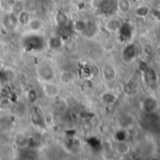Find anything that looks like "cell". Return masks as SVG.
<instances>
[{
  "label": "cell",
  "mask_w": 160,
  "mask_h": 160,
  "mask_svg": "<svg viewBox=\"0 0 160 160\" xmlns=\"http://www.w3.org/2000/svg\"><path fill=\"white\" fill-rule=\"evenodd\" d=\"M99 8L103 13L111 15L118 9V0H101Z\"/></svg>",
  "instance_id": "cell-1"
},
{
  "label": "cell",
  "mask_w": 160,
  "mask_h": 160,
  "mask_svg": "<svg viewBox=\"0 0 160 160\" xmlns=\"http://www.w3.org/2000/svg\"><path fill=\"white\" fill-rule=\"evenodd\" d=\"M137 56V48L134 44L129 43L127 44L126 47L123 50L122 52V57L123 60L126 62H131L135 57Z\"/></svg>",
  "instance_id": "cell-2"
},
{
  "label": "cell",
  "mask_w": 160,
  "mask_h": 160,
  "mask_svg": "<svg viewBox=\"0 0 160 160\" xmlns=\"http://www.w3.org/2000/svg\"><path fill=\"white\" fill-rule=\"evenodd\" d=\"M120 35V38L122 41L128 42L132 38V26L128 22H122V25L118 31Z\"/></svg>",
  "instance_id": "cell-3"
},
{
  "label": "cell",
  "mask_w": 160,
  "mask_h": 160,
  "mask_svg": "<svg viewBox=\"0 0 160 160\" xmlns=\"http://www.w3.org/2000/svg\"><path fill=\"white\" fill-rule=\"evenodd\" d=\"M157 107H158V101L153 98H147L142 102V109L147 113H151L155 112Z\"/></svg>",
  "instance_id": "cell-4"
},
{
  "label": "cell",
  "mask_w": 160,
  "mask_h": 160,
  "mask_svg": "<svg viewBox=\"0 0 160 160\" xmlns=\"http://www.w3.org/2000/svg\"><path fill=\"white\" fill-rule=\"evenodd\" d=\"M102 74H103V77L106 81L111 82V81L114 80V78L116 76V70H115L113 66L106 65L102 69Z\"/></svg>",
  "instance_id": "cell-5"
},
{
  "label": "cell",
  "mask_w": 160,
  "mask_h": 160,
  "mask_svg": "<svg viewBox=\"0 0 160 160\" xmlns=\"http://www.w3.org/2000/svg\"><path fill=\"white\" fill-rule=\"evenodd\" d=\"M39 75L46 81H50L53 77V71L48 65H42L38 68Z\"/></svg>",
  "instance_id": "cell-6"
},
{
  "label": "cell",
  "mask_w": 160,
  "mask_h": 160,
  "mask_svg": "<svg viewBox=\"0 0 160 160\" xmlns=\"http://www.w3.org/2000/svg\"><path fill=\"white\" fill-rule=\"evenodd\" d=\"M17 21H18V19H17V17H16V15L14 13L8 14L4 18V23L8 29H14L16 27Z\"/></svg>",
  "instance_id": "cell-7"
},
{
  "label": "cell",
  "mask_w": 160,
  "mask_h": 160,
  "mask_svg": "<svg viewBox=\"0 0 160 160\" xmlns=\"http://www.w3.org/2000/svg\"><path fill=\"white\" fill-rule=\"evenodd\" d=\"M122 25V22L117 20V19H112L110 20L107 23H106V28L107 30H109L110 32L112 33H118L120 27Z\"/></svg>",
  "instance_id": "cell-8"
},
{
  "label": "cell",
  "mask_w": 160,
  "mask_h": 160,
  "mask_svg": "<svg viewBox=\"0 0 160 160\" xmlns=\"http://www.w3.org/2000/svg\"><path fill=\"white\" fill-rule=\"evenodd\" d=\"M128 137V132L124 128H122L121 129L116 131L114 134V139L116 142H126Z\"/></svg>",
  "instance_id": "cell-9"
},
{
  "label": "cell",
  "mask_w": 160,
  "mask_h": 160,
  "mask_svg": "<svg viewBox=\"0 0 160 160\" xmlns=\"http://www.w3.org/2000/svg\"><path fill=\"white\" fill-rule=\"evenodd\" d=\"M115 150L117 151L118 154L125 155V154H127L128 152L129 147H128V143L126 142H116Z\"/></svg>",
  "instance_id": "cell-10"
},
{
  "label": "cell",
  "mask_w": 160,
  "mask_h": 160,
  "mask_svg": "<svg viewBox=\"0 0 160 160\" xmlns=\"http://www.w3.org/2000/svg\"><path fill=\"white\" fill-rule=\"evenodd\" d=\"M44 92L49 97H54L58 93V88L54 84H46L44 86Z\"/></svg>",
  "instance_id": "cell-11"
},
{
  "label": "cell",
  "mask_w": 160,
  "mask_h": 160,
  "mask_svg": "<svg viewBox=\"0 0 160 160\" xmlns=\"http://www.w3.org/2000/svg\"><path fill=\"white\" fill-rule=\"evenodd\" d=\"M96 32H97V27L94 23H92V22L86 23V27L83 31L85 36H87L88 38H91L96 34Z\"/></svg>",
  "instance_id": "cell-12"
},
{
  "label": "cell",
  "mask_w": 160,
  "mask_h": 160,
  "mask_svg": "<svg viewBox=\"0 0 160 160\" xmlns=\"http://www.w3.org/2000/svg\"><path fill=\"white\" fill-rule=\"evenodd\" d=\"M39 44H41V41L38 38H30L26 40L25 45L28 46L30 49L32 48H38Z\"/></svg>",
  "instance_id": "cell-13"
},
{
  "label": "cell",
  "mask_w": 160,
  "mask_h": 160,
  "mask_svg": "<svg viewBox=\"0 0 160 160\" xmlns=\"http://www.w3.org/2000/svg\"><path fill=\"white\" fill-rule=\"evenodd\" d=\"M130 2L129 0H119L118 1V9L122 12H128L130 9Z\"/></svg>",
  "instance_id": "cell-14"
},
{
  "label": "cell",
  "mask_w": 160,
  "mask_h": 160,
  "mask_svg": "<svg viewBox=\"0 0 160 160\" xmlns=\"http://www.w3.org/2000/svg\"><path fill=\"white\" fill-rule=\"evenodd\" d=\"M149 12H150V9L146 6H141L137 8L135 10V14L139 17H145L149 14Z\"/></svg>",
  "instance_id": "cell-15"
},
{
  "label": "cell",
  "mask_w": 160,
  "mask_h": 160,
  "mask_svg": "<svg viewBox=\"0 0 160 160\" xmlns=\"http://www.w3.org/2000/svg\"><path fill=\"white\" fill-rule=\"evenodd\" d=\"M73 80V75L70 72L65 71L60 75V81L63 83H69Z\"/></svg>",
  "instance_id": "cell-16"
},
{
  "label": "cell",
  "mask_w": 160,
  "mask_h": 160,
  "mask_svg": "<svg viewBox=\"0 0 160 160\" xmlns=\"http://www.w3.org/2000/svg\"><path fill=\"white\" fill-rule=\"evenodd\" d=\"M145 79L147 80L148 82H154L157 79V75H156L155 70H153L151 68L146 70L145 71Z\"/></svg>",
  "instance_id": "cell-17"
},
{
  "label": "cell",
  "mask_w": 160,
  "mask_h": 160,
  "mask_svg": "<svg viewBox=\"0 0 160 160\" xmlns=\"http://www.w3.org/2000/svg\"><path fill=\"white\" fill-rule=\"evenodd\" d=\"M102 99H103V101H104L105 103H107V104H112V103L115 101L116 98H115L112 94H111V93H106V94L103 95Z\"/></svg>",
  "instance_id": "cell-18"
},
{
  "label": "cell",
  "mask_w": 160,
  "mask_h": 160,
  "mask_svg": "<svg viewBox=\"0 0 160 160\" xmlns=\"http://www.w3.org/2000/svg\"><path fill=\"white\" fill-rule=\"evenodd\" d=\"M15 142H16V143H17L19 146H24V145L27 143V140H26L25 137H24L22 134H21V133H18V134H17V136H16V138H15Z\"/></svg>",
  "instance_id": "cell-19"
},
{
  "label": "cell",
  "mask_w": 160,
  "mask_h": 160,
  "mask_svg": "<svg viewBox=\"0 0 160 160\" xmlns=\"http://www.w3.org/2000/svg\"><path fill=\"white\" fill-rule=\"evenodd\" d=\"M56 20L58 22V23L62 26L66 25L67 22H68V18L66 16V14H64L63 12H59L56 16Z\"/></svg>",
  "instance_id": "cell-20"
},
{
  "label": "cell",
  "mask_w": 160,
  "mask_h": 160,
  "mask_svg": "<svg viewBox=\"0 0 160 160\" xmlns=\"http://www.w3.org/2000/svg\"><path fill=\"white\" fill-rule=\"evenodd\" d=\"M50 46L52 49H57L61 46V39L57 37H54L52 38H51L50 40Z\"/></svg>",
  "instance_id": "cell-21"
},
{
  "label": "cell",
  "mask_w": 160,
  "mask_h": 160,
  "mask_svg": "<svg viewBox=\"0 0 160 160\" xmlns=\"http://www.w3.org/2000/svg\"><path fill=\"white\" fill-rule=\"evenodd\" d=\"M19 20L22 23L25 24V23L29 22V16L25 11H21L20 15H19Z\"/></svg>",
  "instance_id": "cell-22"
},
{
  "label": "cell",
  "mask_w": 160,
  "mask_h": 160,
  "mask_svg": "<svg viewBox=\"0 0 160 160\" xmlns=\"http://www.w3.org/2000/svg\"><path fill=\"white\" fill-rule=\"evenodd\" d=\"M41 24H40V22L38 21V20H32V21H29V27L32 29V30H38L40 28Z\"/></svg>",
  "instance_id": "cell-23"
},
{
  "label": "cell",
  "mask_w": 160,
  "mask_h": 160,
  "mask_svg": "<svg viewBox=\"0 0 160 160\" xmlns=\"http://www.w3.org/2000/svg\"><path fill=\"white\" fill-rule=\"evenodd\" d=\"M86 27V23L82 21H78L75 23V29L79 32H83Z\"/></svg>",
  "instance_id": "cell-24"
},
{
  "label": "cell",
  "mask_w": 160,
  "mask_h": 160,
  "mask_svg": "<svg viewBox=\"0 0 160 160\" xmlns=\"http://www.w3.org/2000/svg\"><path fill=\"white\" fill-rule=\"evenodd\" d=\"M36 157L37 155L33 151H24L22 154V158H26V159H33V158H36Z\"/></svg>",
  "instance_id": "cell-25"
},
{
  "label": "cell",
  "mask_w": 160,
  "mask_h": 160,
  "mask_svg": "<svg viewBox=\"0 0 160 160\" xmlns=\"http://www.w3.org/2000/svg\"><path fill=\"white\" fill-rule=\"evenodd\" d=\"M10 125V121H9V118L8 117H2L0 118V126L4 128H8Z\"/></svg>",
  "instance_id": "cell-26"
},
{
  "label": "cell",
  "mask_w": 160,
  "mask_h": 160,
  "mask_svg": "<svg viewBox=\"0 0 160 160\" xmlns=\"http://www.w3.org/2000/svg\"><path fill=\"white\" fill-rule=\"evenodd\" d=\"M36 99H37V95H36V93H35L34 91H31V92L29 93V100H30L31 102H34Z\"/></svg>",
  "instance_id": "cell-27"
},
{
  "label": "cell",
  "mask_w": 160,
  "mask_h": 160,
  "mask_svg": "<svg viewBox=\"0 0 160 160\" xmlns=\"http://www.w3.org/2000/svg\"><path fill=\"white\" fill-rule=\"evenodd\" d=\"M16 8V12H21V11H22V5L20 4V3H16L15 4V6H14V9Z\"/></svg>",
  "instance_id": "cell-28"
},
{
  "label": "cell",
  "mask_w": 160,
  "mask_h": 160,
  "mask_svg": "<svg viewBox=\"0 0 160 160\" xmlns=\"http://www.w3.org/2000/svg\"><path fill=\"white\" fill-rule=\"evenodd\" d=\"M0 7H1V0H0Z\"/></svg>",
  "instance_id": "cell-29"
}]
</instances>
